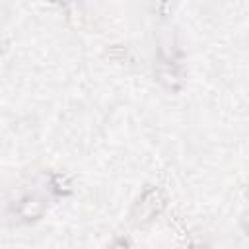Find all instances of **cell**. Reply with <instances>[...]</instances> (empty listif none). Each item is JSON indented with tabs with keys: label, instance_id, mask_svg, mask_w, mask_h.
<instances>
[{
	"label": "cell",
	"instance_id": "obj_1",
	"mask_svg": "<svg viewBox=\"0 0 249 249\" xmlns=\"http://www.w3.org/2000/svg\"><path fill=\"white\" fill-rule=\"evenodd\" d=\"M165 193L160 187H148L144 189V193L140 195V198L136 200L134 208H132V222L136 226H146L150 224L156 216L161 214V210L165 208Z\"/></svg>",
	"mask_w": 249,
	"mask_h": 249
},
{
	"label": "cell",
	"instance_id": "obj_3",
	"mask_svg": "<svg viewBox=\"0 0 249 249\" xmlns=\"http://www.w3.org/2000/svg\"><path fill=\"white\" fill-rule=\"evenodd\" d=\"M49 185L56 195H68L72 191V183H70L68 175H64V173H53Z\"/></svg>",
	"mask_w": 249,
	"mask_h": 249
},
{
	"label": "cell",
	"instance_id": "obj_4",
	"mask_svg": "<svg viewBox=\"0 0 249 249\" xmlns=\"http://www.w3.org/2000/svg\"><path fill=\"white\" fill-rule=\"evenodd\" d=\"M111 249H130V245H128L126 239H117V241L111 245Z\"/></svg>",
	"mask_w": 249,
	"mask_h": 249
},
{
	"label": "cell",
	"instance_id": "obj_2",
	"mask_svg": "<svg viewBox=\"0 0 249 249\" xmlns=\"http://www.w3.org/2000/svg\"><path fill=\"white\" fill-rule=\"evenodd\" d=\"M43 212H45V204L37 196H25L18 204V214L23 220H37L43 216Z\"/></svg>",
	"mask_w": 249,
	"mask_h": 249
}]
</instances>
